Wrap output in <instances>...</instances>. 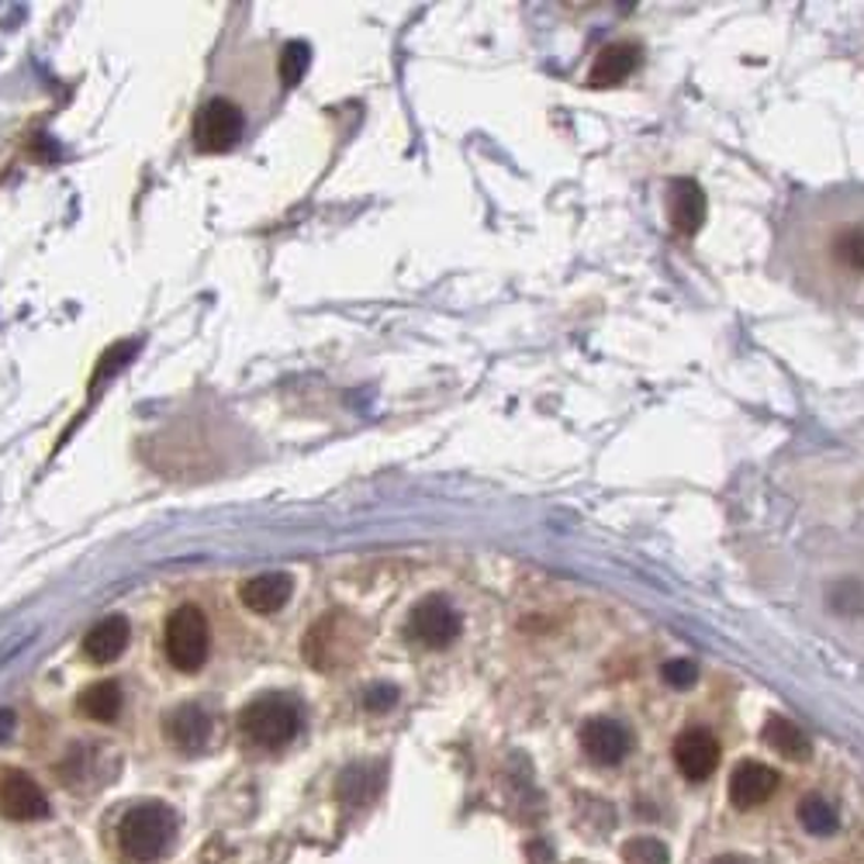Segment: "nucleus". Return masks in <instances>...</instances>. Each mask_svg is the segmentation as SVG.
I'll list each match as a JSON object with an SVG mask.
<instances>
[{
	"label": "nucleus",
	"instance_id": "nucleus-23",
	"mask_svg": "<svg viewBox=\"0 0 864 864\" xmlns=\"http://www.w3.org/2000/svg\"><path fill=\"white\" fill-rule=\"evenodd\" d=\"M11 727H14V716H11V712H0V736H8Z\"/></svg>",
	"mask_w": 864,
	"mask_h": 864
},
{
	"label": "nucleus",
	"instance_id": "nucleus-6",
	"mask_svg": "<svg viewBox=\"0 0 864 864\" xmlns=\"http://www.w3.org/2000/svg\"><path fill=\"white\" fill-rule=\"evenodd\" d=\"M408 636L429 646V651H443V646L461 636V616L446 598H422L412 616H408Z\"/></svg>",
	"mask_w": 864,
	"mask_h": 864
},
{
	"label": "nucleus",
	"instance_id": "nucleus-7",
	"mask_svg": "<svg viewBox=\"0 0 864 864\" xmlns=\"http://www.w3.org/2000/svg\"><path fill=\"white\" fill-rule=\"evenodd\" d=\"M630 747H633V736H630L627 727L616 723V719L598 716V719H588V723L581 727V751L595 764L612 767L619 761H627Z\"/></svg>",
	"mask_w": 864,
	"mask_h": 864
},
{
	"label": "nucleus",
	"instance_id": "nucleus-21",
	"mask_svg": "<svg viewBox=\"0 0 864 864\" xmlns=\"http://www.w3.org/2000/svg\"><path fill=\"white\" fill-rule=\"evenodd\" d=\"M664 682L671 688H691L695 682H699V667H695V661H685V657L667 661L664 664Z\"/></svg>",
	"mask_w": 864,
	"mask_h": 864
},
{
	"label": "nucleus",
	"instance_id": "nucleus-11",
	"mask_svg": "<svg viewBox=\"0 0 864 864\" xmlns=\"http://www.w3.org/2000/svg\"><path fill=\"white\" fill-rule=\"evenodd\" d=\"M291 595H295V581L280 571L277 574H256V578H250L243 588H239L243 606L256 616L280 612L287 602H291Z\"/></svg>",
	"mask_w": 864,
	"mask_h": 864
},
{
	"label": "nucleus",
	"instance_id": "nucleus-13",
	"mask_svg": "<svg viewBox=\"0 0 864 864\" xmlns=\"http://www.w3.org/2000/svg\"><path fill=\"white\" fill-rule=\"evenodd\" d=\"M129 640H132L129 619L125 616H108V619L98 622V627H90V633L84 636V654L93 664H111L125 654Z\"/></svg>",
	"mask_w": 864,
	"mask_h": 864
},
{
	"label": "nucleus",
	"instance_id": "nucleus-2",
	"mask_svg": "<svg viewBox=\"0 0 864 864\" xmlns=\"http://www.w3.org/2000/svg\"><path fill=\"white\" fill-rule=\"evenodd\" d=\"M177 833V816L163 802H142L125 812L122 827H118V848L129 861H156Z\"/></svg>",
	"mask_w": 864,
	"mask_h": 864
},
{
	"label": "nucleus",
	"instance_id": "nucleus-5",
	"mask_svg": "<svg viewBox=\"0 0 864 864\" xmlns=\"http://www.w3.org/2000/svg\"><path fill=\"white\" fill-rule=\"evenodd\" d=\"M246 132V114L229 98H211L195 122V146L201 153H229Z\"/></svg>",
	"mask_w": 864,
	"mask_h": 864
},
{
	"label": "nucleus",
	"instance_id": "nucleus-24",
	"mask_svg": "<svg viewBox=\"0 0 864 864\" xmlns=\"http://www.w3.org/2000/svg\"><path fill=\"white\" fill-rule=\"evenodd\" d=\"M712 864H751V861L740 857V854H723V857H716Z\"/></svg>",
	"mask_w": 864,
	"mask_h": 864
},
{
	"label": "nucleus",
	"instance_id": "nucleus-10",
	"mask_svg": "<svg viewBox=\"0 0 864 864\" xmlns=\"http://www.w3.org/2000/svg\"><path fill=\"white\" fill-rule=\"evenodd\" d=\"M778 791V772L761 761H743L730 775V802L736 809H754L764 806Z\"/></svg>",
	"mask_w": 864,
	"mask_h": 864
},
{
	"label": "nucleus",
	"instance_id": "nucleus-1",
	"mask_svg": "<svg viewBox=\"0 0 864 864\" xmlns=\"http://www.w3.org/2000/svg\"><path fill=\"white\" fill-rule=\"evenodd\" d=\"M775 263L799 295L864 311V187H823L791 198L778 222Z\"/></svg>",
	"mask_w": 864,
	"mask_h": 864
},
{
	"label": "nucleus",
	"instance_id": "nucleus-8",
	"mask_svg": "<svg viewBox=\"0 0 864 864\" xmlns=\"http://www.w3.org/2000/svg\"><path fill=\"white\" fill-rule=\"evenodd\" d=\"M0 812L21 823L45 820L49 816V799H45L38 782L29 778L25 772H8L0 778Z\"/></svg>",
	"mask_w": 864,
	"mask_h": 864
},
{
	"label": "nucleus",
	"instance_id": "nucleus-9",
	"mask_svg": "<svg viewBox=\"0 0 864 864\" xmlns=\"http://www.w3.org/2000/svg\"><path fill=\"white\" fill-rule=\"evenodd\" d=\"M675 764L688 782H706L719 767V740L709 730H685L675 740Z\"/></svg>",
	"mask_w": 864,
	"mask_h": 864
},
{
	"label": "nucleus",
	"instance_id": "nucleus-3",
	"mask_svg": "<svg viewBox=\"0 0 864 864\" xmlns=\"http://www.w3.org/2000/svg\"><path fill=\"white\" fill-rule=\"evenodd\" d=\"M239 730L256 747L277 751L301 733V709L284 695H263L239 712Z\"/></svg>",
	"mask_w": 864,
	"mask_h": 864
},
{
	"label": "nucleus",
	"instance_id": "nucleus-20",
	"mask_svg": "<svg viewBox=\"0 0 864 864\" xmlns=\"http://www.w3.org/2000/svg\"><path fill=\"white\" fill-rule=\"evenodd\" d=\"M622 857L633 861V864H667L671 851H667V844H661L657 837H636L622 848Z\"/></svg>",
	"mask_w": 864,
	"mask_h": 864
},
{
	"label": "nucleus",
	"instance_id": "nucleus-17",
	"mask_svg": "<svg viewBox=\"0 0 864 864\" xmlns=\"http://www.w3.org/2000/svg\"><path fill=\"white\" fill-rule=\"evenodd\" d=\"M77 706L87 719H93V723H111V719H118V712H122V688L114 682H98L80 695Z\"/></svg>",
	"mask_w": 864,
	"mask_h": 864
},
{
	"label": "nucleus",
	"instance_id": "nucleus-18",
	"mask_svg": "<svg viewBox=\"0 0 864 864\" xmlns=\"http://www.w3.org/2000/svg\"><path fill=\"white\" fill-rule=\"evenodd\" d=\"M799 823L812 837H833L837 827H840V816H837V809L823 796H806L799 802Z\"/></svg>",
	"mask_w": 864,
	"mask_h": 864
},
{
	"label": "nucleus",
	"instance_id": "nucleus-19",
	"mask_svg": "<svg viewBox=\"0 0 864 864\" xmlns=\"http://www.w3.org/2000/svg\"><path fill=\"white\" fill-rule=\"evenodd\" d=\"M308 63H311L308 45L304 42H287L284 53H280V80H284V87H295L308 74Z\"/></svg>",
	"mask_w": 864,
	"mask_h": 864
},
{
	"label": "nucleus",
	"instance_id": "nucleus-16",
	"mask_svg": "<svg viewBox=\"0 0 864 864\" xmlns=\"http://www.w3.org/2000/svg\"><path fill=\"white\" fill-rule=\"evenodd\" d=\"M211 736V716L201 706H180L170 716V740L180 751H201Z\"/></svg>",
	"mask_w": 864,
	"mask_h": 864
},
{
	"label": "nucleus",
	"instance_id": "nucleus-14",
	"mask_svg": "<svg viewBox=\"0 0 864 864\" xmlns=\"http://www.w3.org/2000/svg\"><path fill=\"white\" fill-rule=\"evenodd\" d=\"M640 66V49L630 42H616V45H606L602 53H598L591 74H588V84L591 87H612L619 80H627L633 69Z\"/></svg>",
	"mask_w": 864,
	"mask_h": 864
},
{
	"label": "nucleus",
	"instance_id": "nucleus-15",
	"mask_svg": "<svg viewBox=\"0 0 864 864\" xmlns=\"http://www.w3.org/2000/svg\"><path fill=\"white\" fill-rule=\"evenodd\" d=\"M764 743L785 761H806L812 754V743L799 723H791L785 716H772L764 723Z\"/></svg>",
	"mask_w": 864,
	"mask_h": 864
},
{
	"label": "nucleus",
	"instance_id": "nucleus-4",
	"mask_svg": "<svg viewBox=\"0 0 864 864\" xmlns=\"http://www.w3.org/2000/svg\"><path fill=\"white\" fill-rule=\"evenodd\" d=\"M166 661H170L184 675H195L204 667L211 654V627L198 606H180L170 619H166Z\"/></svg>",
	"mask_w": 864,
	"mask_h": 864
},
{
	"label": "nucleus",
	"instance_id": "nucleus-12",
	"mask_svg": "<svg viewBox=\"0 0 864 864\" xmlns=\"http://www.w3.org/2000/svg\"><path fill=\"white\" fill-rule=\"evenodd\" d=\"M706 190L695 180H675L667 195V211H671V225L678 235H695L706 222Z\"/></svg>",
	"mask_w": 864,
	"mask_h": 864
},
{
	"label": "nucleus",
	"instance_id": "nucleus-22",
	"mask_svg": "<svg viewBox=\"0 0 864 864\" xmlns=\"http://www.w3.org/2000/svg\"><path fill=\"white\" fill-rule=\"evenodd\" d=\"M398 702V691L391 688V685H374L367 695H364V706L370 709V712H384V709H391Z\"/></svg>",
	"mask_w": 864,
	"mask_h": 864
}]
</instances>
